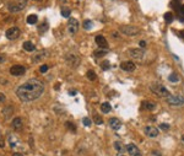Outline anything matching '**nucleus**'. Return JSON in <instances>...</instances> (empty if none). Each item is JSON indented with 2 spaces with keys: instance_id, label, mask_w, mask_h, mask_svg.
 <instances>
[{
  "instance_id": "f257e3e1",
  "label": "nucleus",
  "mask_w": 184,
  "mask_h": 156,
  "mask_svg": "<svg viewBox=\"0 0 184 156\" xmlns=\"http://www.w3.org/2000/svg\"><path fill=\"white\" fill-rule=\"evenodd\" d=\"M44 92V85L37 79H30L25 84L16 89V96L23 102H31L37 100Z\"/></svg>"
},
{
  "instance_id": "f03ea898",
  "label": "nucleus",
  "mask_w": 184,
  "mask_h": 156,
  "mask_svg": "<svg viewBox=\"0 0 184 156\" xmlns=\"http://www.w3.org/2000/svg\"><path fill=\"white\" fill-rule=\"evenodd\" d=\"M27 4V0H11L7 4V9L10 12H19L25 9V6Z\"/></svg>"
},
{
  "instance_id": "7ed1b4c3",
  "label": "nucleus",
  "mask_w": 184,
  "mask_h": 156,
  "mask_svg": "<svg viewBox=\"0 0 184 156\" xmlns=\"http://www.w3.org/2000/svg\"><path fill=\"white\" fill-rule=\"evenodd\" d=\"M150 90H151L155 95H157L158 97H162V98H167L171 95L168 90H167L164 86L160 85V84H152L151 87H150Z\"/></svg>"
},
{
  "instance_id": "20e7f679",
  "label": "nucleus",
  "mask_w": 184,
  "mask_h": 156,
  "mask_svg": "<svg viewBox=\"0 0 184 156\" xmlns=\"http://www.w3.org/2000/svg\"><path fill=\"white\" fill-rule=\"evenodd\" d=\"M167 103L170 106H173V107H179V106L184 104V98L182 96H172L170 95L167 97Z\"/></svg>"
},
{
  "instance_id": "39448f33",
  "label": "nucleus",
  "mask_w": 184,
  "mask_h": 156,
  "mask_svg": "<svg viewBox=\"0 0 184 156\" xmlns=\"http://www.w3.org/2000/svg\"><path fill=\"white\" fill-rule=\"evenodd\" d=\"M78 31H79V21L76 19H74V17H70L69 22H68V32H69V35H75Z\"/></svg>"
},
{
  "instance_id": "423d86ee",
  "label": "nucleus",
  "mask_w": 184,
  "mask_h": 156,
  "mask_svg": "<svg viewBox=\"0 0 184 156\" xmlns=\"http://www.w3.org/2000/svg\"><path fill=\"white\" fill-rule=\"evenodd\" d=\"M66 62H68V64L70 65V67L76 68L80 64V57L78 54H75V53H70V54L66 55Z\"/></svg>"
},
{
  "instance_id": "0eeeda50",
  "label": "nucleus",
  "mask_w": 184,
  "mask_h": 156,
  "mask_svg": "<svg viewBox=\"0 0 184 156\" xmlns=\"http://www.w3.org/2000/svg\"><path fill=\"white\" fill-rule=\"evenodd\" d=\"M20 33H21V31H20L19 27H11V28H9V30L6 31L5 36H6L7 39L14 41V39H16V38H19Z\"/></svg>"
},
{
  "instance_id": "6e6552de",
  "label": "nucleus",
  "mask_w": 184,
  "mask_h": 156,
  "mask_svg": "<svg viewBox=\"0 0 184 156\" xmlns=\"http://www.w3.org/2000/svg\"><path fill=\"white\" fill-rule=\"evenodd\" d=\"M120 31L127 36H135L139 33V28L135 26H122Z\"/></svg>"
},
{
  "instance_id": "1a4fd4ad",
  "label": "nucleus",
  "mask_w": 184,
  "mask_h": 156,
  "mask_svg": "<svg viewBox=\"0 0 184 156\" xmlns=\"http://www.w3.org/2000/svg\"><path fill=\"white\" fill-rule=\"evenodd\" d=\"M129 54H130V57L131 58H134V59H136V60H141L144 58V49H140V48H133V49H130L129 51Z\"/></svg>"
},
{
  "instance_id": "9d476101",
  "label": "nucleus",
  "mask_w": 184,
  "mask_h": 156,
  "mask_svg": "<svg viewBox=\"0 0 184 156\" xmlns=\"http://www.w3.org/2000/svg\"><path fill=\"white\" fill-rule=\"evenodd\" d=\"M26 73V68L22 67V65H14V67L10 68V74L14 76H20L23 75Z\"/></svg>"
},
{
  "instance_id": "9b49d317",
  "label": "nucleus",
  "mask_w": 184,
  "mask_h": 156,
  "mask_svg": "<svg viewBox=\"0 0 184 156\" xmlns=\"http://www.w3.org/2000/svg\"><path fill=\"white\" fill-rule=\"evenodd\" d=\"M49 55V52L47 51V49H42V51H39L37 54H35V57H33V62L35 63H38L41 60H43L46 58H48Z\"/></svg>"
},
{
  "instance_id": "f8f14e48",
  "label": "nucleus",
  "mask_w": 184,
  "mask_h": 156,
  "mask_svg": "<svg viewBox=\"0 0 184 156\" xmlns=\"http://www.w3.org/2000/svg\"><path fill=\"white\" fill-rule=\"evenodd\" d=\"M145 134L150 138H157L158 134H160V130L155 127H151V126H147L145 127Z\"/></svg>"
},
{
  "instance_id": "ddd939ff",
  "label": "nucleus",
  "mask_w": 184,
  "mask_h": 156,
  "mask_svg": "<svg viewBox=\"0 0 184 156\" xmlns=\"http://www.w3.org/2000/svg\"><path fill=\"white\" fill-rule=\"evenodd\" d=\"M95 42H96V44H97L99 48H102V49H107V48H108V42H107V39H106L103 36H101V35L96 36Z\"/></svg>"
},
{
  "instance_id": "4468645a",
  "label": "nucleus",
  "mask_w": 184,
  "mask_h": 156,
  "mask_svg": "<svg viewBox=\"0 0 184 156\" xmlns=\"http://www.w3.org/2000/svg\"><path fill=\"white\" fill-rule=\"evenodd\" d=\"M120 68H122V70H124V71L131 73V71H134V70H135L136 65L134 64L133 62H123V63L120 64Z\"/></svg>"
},
{
  "instance_id": "2eb2a0df",
  "label": "nucleus",
  "mask_w": 184,
  "mask_h": 156,
  "mask_svg": "<svg viewBox=\"0 0 184 156\" xmlns=\"http://www.w3.org/2000/svg\"><path fill=\"white\" fill-rule=\"evenodd\" d=\"M127 150H128V152H129L130 156H141L140 150L138 149V146L134 145V144H128Z\"/></svg>"
},
{
  "instance_id": "dca6fc26",
  "label": "nucleus",
  "mask_w": 184,
  "mask_h": 156,
  "mask_svg": "<svg viewBox=\"0 0 184 156\" xmlns=\"http://www.w3.org/2000/svg\"><path fill=\"white\" fill-rule=\"evenodd\" d=\"M11 126H12V128L16 130V132L21 130V129H22V120H21V118H20V117L14 118V119H12V123H11Z\"/></svg>"
},
{
  "instance_id": "f3484780",
  "label": "nucleus",
  "mask_w": 184,
  "mask_h": 156,
  "mask_svg": "<svg viewBox=\"0 0 184 156\" xmlns=\"http://www.w3.org/2000/svg\"><path fill=\"white\" fill-rule=\"evenodd\" d=\"M108 123H109V127L112 129H114V130H118L122 127V122L119 119H117V118H111Z\"/></svg>"
},
{
  "instance_id": "a211bd4d",
  "label": "nucleus",
  "mask_w": 184,
  "mask_h": 156,
  "mask_svg": "<svg viewBox=\"0 0 184 156\" xmlns=\"http://www.w3.org/2000/svg\"><path fill=\"white\" fill-rule=\"evenodd\" d=\"M157 107V104L152 101H144L143 102V108L144 110H147V111H155Z\"/></svg>"
},
{
  "instance_id": "6ab92c4d",
  "label": "nucleus",
  "mask_w": 184,
  "mask_h": 156,
  "mask_svg": "<svg viewBox=\"0 0 184 156\" xmlns=\"http://www.w3.org/2000/svg\"><path fill=\"white\" fill-rule=\"evenodd\" d=\"M23 49H25V51H26V52H33V51H35V44H33L32 42H30V41H26V42H25L23 43Z\"/></svg>"
},
{
  "instance_id": "aec40b11",
  "label": "nucleus",
  "mask_w": 184,
  "mask_h": 156,
  "mask_svg": "<svg viewBox=\"0 0 184 156\" xmlns=\"http://www.w3.org/2000/svg\"><path fill=\"white\" fill-rule=\"evenodd\" d=\"M12 112H14V110H12L11 106H5L4 110H3V113H4L5 118H9V117L11 116V114H12Z\"/></svg>"
},
{
  "instance_id": "412c9836",
  "label": "nucleus",
  "mask_w": 184,
  "mask_h": 156,
  "mask_svg": "<svg viewBox=\"0 0 184 156\" xmlns=\"http://www.w3.org/2000/svg\"><path fill=\"white\" fill-rule=\"evenodd\" d=\"M111 110H112V107H111V104L108 103V102H104V103L101 104V111H102L103 113H109Z\"/></svg>"
},
{
  "instance_id": "4be33fe9",
  "label": "nucleus",
  "mask_w": 184,
  "mask_h": 156,
  "mask_svg": "<svg viewBox=\"0 0 184 156\" xmlns=\"http://www.w3.org/2000/svg\"><path fill=\"white\" fill-rule=\"evenodd\" d=\"M107 53H108L107 49H102V51H96L93 55H95V58H101V57H104Z\"/></svg>"
},
{
  "instance_id": "5701e85b",
  "label": "nucleus",
  "mask_w": 184,
  "mask_h": 156,
  "mask_svg": "<svg viewBox=\"0 0 184 156\" xmlns=\"http://www.w3.org/2000/svg\"><path fill=\"white\" fill-rule=\"evenodd\" d=\"M86 75H87V79H88L90 81H95L96 78H97V76H96V73H95L93 70H88Z\"/></svg>"
},
{
  "instance_id": "b1692460",
  "label": "nucleus",
  "mask_w": 184,
  "mask_h": 156,
  "mask_svg": "<svg viewBox=\"0 0 184 156\" xmlns=\"http://www.w3.org/2000/svg\"><path fill=\"white\" fill-rule=\"evenodd\" d=\"M36 22H37V16H36V15H28V16H27V23L35 25Z\"/></svg>"
},
{
  "instance_id": "393cba45",
  "label": "nucleus",
  "mask_w": 184,
  "mask_h": 156,
  "mask_svg": "<svg viewBox=\"0 0 184 156\" xmlns=\"http://www.w3.org/2000/svg\"><path fill=\"white\" fill-rule=\"evenodd\" d=\"M48 23L47 22H43V23H42L41 25V26H39V28H38V32H39V33L42 35V33H44V32H47V30H48Z\"/></svg>"
},
{
  "instance_id": "a878e982",
  "label": "nucleus",
  "mask_w": 184,
  "mask_h": 156,
  "mask_svg": "<svg viewBox=\"0 0 184 156\" xmlns=\"http://www.w3.org/2000/svg\"><path fill=\"white\" fill-rule=\"evenodd\" d=\"M168 80L171 81V83H178V81H179V76L175 73H172L171 75H170V78H168Z\"/></svg>"
},
{
  "instance_id": "bb28decb",
  "label": "nucleus",
  "mask_w": 184,
  "mask_h": 156,
  "mask_svg": "<svg viewBox=\"0 0 184 156\" xmlns=\"http://www.w3.org/2000/svg\"><path fill=\"white\" fill-rule=\"evenodd\" d=\"M70 15H71V10L70 9H68V7L62 9V16H64V17H69Z\"/></svg>"
},
{
  "instance_id": "cd10ccee",
  "label": "nucleus",
  "mask_w": 184,
  "mask_h": 156,
  "mask_svg": "<svg viewBox=\"0 0 184 156\" xmlns=\"http://www.w3.org/2000/svg\"><path fill=\"white\" fill-rule=\"evenodd\" d=\"M92 26H93V22L90 21V20H86L85 22H83V28L85 30H91Z\"/></svg>"
},
{
  "instance_id": "c85d7f7f",
  "label": "nucleus",
  "mask_w": 184,
  "mask_h": 156,
  "mask_svg": "<svg viewBox=\"0 0 184 156\" xmlns=\"http://www.w3.org/2000/svg\"><path fill=\"white\" fill-rule=\"evenodd\" d=\"M101 68H102V70H108V69L111 68V63L108 62V60L102 62V63H101Z\"/></svg>"
},
{
  "instance_id": "c756f323",
  "label": "nucleus",
  "mask_w": 184,
  "mask_h": 156,
  "mask_svg": "<svg viewBox=\"0 0 184 156\" xmlns=\"http://www.w3.org/2000/svg\"><path fill=\"white\" fill-rule=\"evenodd\" d=\"M164 19H166V22H167V23H171V22L173 21V15H172V12H167V14L164 15Z\"/></svg>"
},
{
  "instance_id": "7c9ffc66",
  "label": "nucleus",
  "mask_w": 184,
  "mask_h": 156,
  "mask_svg": "<svg viewBox=\"0 0 184 156\" xmlns=\"http://www.w3.org/2000/svg\"><path fill=\"white\" fill-rule=\"evenodd\" d=\"M65 126L68 127V129H70L72 133H75V132H76V128H75V126L72 124V123H70V122H66V123H65Z\"/></svg>"
},
{
  "instance_id": "2f4dec72",
  "label": "nucleus",
  "mask_w": 184,
  "mask_h": 156,
  "mask_svg": "<svg viewBox=\"0 0 184 156\" xmlns=\"http://www.w3.org/2000/svg\"><path fill=\"white\" fill-rule=\"evenodd\" d=\"M82 123H83V126H85V127H91V124H92V122H91L90 118H83Z\"/></svg>"
},
{
  "instance_id": "473e14b6",
  "label": "nucleus",
  "mask_w": 184,
  "mask_h": 156,
  "mask_svg": "<svg viewBox=\"0 0 184 156\" xmlns=\"http://www.w3.org/2000/svg\"><path fill=\"white\" fill-rule=\"evenodd\" d=\"M114 149H115L117 151H122V150H123V145H122L120 143H118V141H115V143H114Z\"/></svg>"
},
{
  "instance_id": "72a5a7b5",
  "label": "nucleus",
  "mask_w": 184,
  "mask_h": 156,
  "mask_svg": "<svg viewBox=\"0 0 184 156\" xmlns=\"http://www.w3.org/2000/svg\"><path fill=\"white\" fill-rule=\"evenodd\" d=\"M95 123L96 124H103V119L99 116H95Z\"/></svg>"
},
{
  "instance_id": "f704fd0d",
  "label": "nucleus",
  "mask_w": 184,
  "mask_h": 156,
  "mask_svg": "<svg viewBox=\"0 0 184 156\" xmlns=\"http://www.w3.org/2000/svg\"><path fill=\"white\" fill-rule=\"evenodd\" d=\"M160 128H161L162 130H168V129H170V126L166 124V123H161V124H160Z\"/></svg>"
},
{
  "instance_id": "c9c22d12",
  "label": "nucleus",
  "mask_w": 184,
  "mask_h": 156,
  "mask_svg": "<svg viewBox=\"0 0 184 156\" xmlns=\"http://www.w3.org/2000/svg\"><path fill=\"white\" fill-rule=\"evenodd\" d=\"M39 71H41V73H46V71H48V65H42V67L39 68Z\"/></svg>"
},
{
  "instance_id": "e433bc0d",
  "label": "nucleus",
  "mask_w": 184,
  "mask_h": 156,
  "mask_svg": "<svg viewBox=\"0 0 184 156\" xmlns=\"http://www.w3.org/2000/svg\"><path fill=\"white\" fill-rule=\"evenodd\" d=\"M5 100H6L5 95H4V94H0V103H3V102H4Z\"/></svg>"
},
{
  "instance_id": "4c0bfd02",
  "label": "nucleus",
  "mask_w": 184,
  "mask_h": 156,
  "mask_svg": "<svg viewBox=\"0 0 184 156\" xmlns=\"http://www.w3.org/2000/svg\"><path fill=\"white\" fill-rule=\"evenodd\" d=\"M145 46H146V43L144 42V41H141V42H140V47L141 48H145Z\"/></svg>"
},
{
  "instance_id": "58836bf2",
  "label": "nucleus",
  "mask_w": 184,
  "mask_h": 156,
  "mask_svg": "<svg viewBox=\"0 0 184 156\" xmlns=\"http://www.w3.org/2000/svg\"><path fill=\"white\" fill-rule=\"evenodd\" d=\"M154 155H157V156H161V152L160 151H152Z\"/></svg>"
},
{
  "instance_id": "ea45409f",
  "label": "nucleus",
  "mask_w": 184,
  "mask_h": 156,
  "mask_svg": "<svg viewBox=\"0 0 184 156\" xmlns=\"http://www.w3.org/2000/svg\"><path fill=\"white\" fill-rule=\"evenodd\" d=\"M0 147H4V140L3 139H0Z\"/></svg>"
},
{
  "instance_id": "a19ab883",
  "label": "nucleus",
  "mask_w": 184,
  "mask_h": 156,
  "mask_svg": "<svg viewBox=\"0 0 184 156\" xmlns=\"http://www.w3.org/2000/svg\"><path fill=\"white\" fill-rule=\"evenodd\" d=\"M5 62V58L4 57H0V63H4Z\"/></svg>"
},
{
  "instance_id": "79ce46f5",
  "label": "nucleus",
  "mask_w": 184,
  "mask_h": 156,
  "mask_svg": "<svg viewBox=\"0 0 184 156\" xmlns=\"http://www.w3.org/2000/svg\"><path fill=\"white\" fill-rule=\"evenodd\" d=\"M12 156H22V155H21V154H19V152H15Z\"/></svg>"
},
{
  "instance_id": "37998d69",
  "label": "nucleus",
  "mask_w": 184,
  "mask_h": 156,
  "mask_svg": "<svg viewBox=\"0 0 184 156\" xmlns=\"http://www.w3.org/2000/svg\"><path fill=\"white\" fill-rule=\"evenodd\" d=\"M180 10H182V12L184 14V5H182V7H180Z\"/></svg>"
},
{
  "instance_id": "c03bdc74",
  "label": "nucleus",
  "mask_w": 184,
  "mask_h": 156,
  "mask_svg": "<svg viewBox=\"0 0 184 156\" xmlns=\"http://www.w3.org/2000/svg\"><path fill=\"white\" fill-rule=\"evenodd\" d=\"M33 1H43V0H33Z\"/></svg>"
},
{
  "instance_id": "a18cd8bd",
  "label": "nucleus",
  "mask_w": 184,
  "mask_h": 156,
  "mask_svg": "<svg viewBox=\"0 0 184 156\" xmlns=\"http://www.w3.org/2000/svg\"><path fill=\"white\" fill-rule=\"evenodd\" d=\"M182 140H183V141H184V135H182Z\"/></svg>"
}]
</instances>
